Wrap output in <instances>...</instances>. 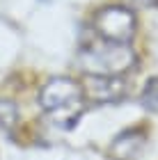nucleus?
<instances>
[{
  "mask_svg": "<svg viewBox=\"0 0 158 160\" xmlns=\"http://www.w3.org/2000/svg\"><path fill=\"white\" fill-rule=\"evenodd\" d=\"M83 85L71 78H51L39 92V105L53 123L60 128H71L85 110Z\"/></svg>",
  "mask_w": 158,
  "mask_h": 160,
  "instance_id": "1",
  "label": "nucleus"
},
{
  "mask_svg": "<svg viewBox=\"0 0 158 160\" xmlns=\"http://www.w3.org/2000/svg\"><path fill=\"white\" fill-rule=\"evenodd\" d=\"M138 62L135 50L128 43H115V41H96L78 55V67L87 76H121L131 71Z\"/></svg>",
  "mask_w": 158,
  "mask_h": 160,
  "instance_id": "2",
  "label": "nucleus"
},
{
  "mask_svg": "<svg viewBox=\"0 0 158 160\" xmlns=\"http://www.w3.org/2000/svg\"><path fill=\"white\" fill-rule=\"evenodd\" d=\"M94 28H96L99 37L105 39V41L128 43L135 37L138 18H135V14L126 5H108V7L96 12Z\"/></svg>",
  "mask_w": 158,
  "mask_h": 160,
  "instance_id": "3",
  "label": "nucleus"
},
{
  "mask_svg": "<svg viewBox=\"0 0 158 160\" xmlns=\"http://www.w3.org/2000/svg\"><path fill=\"white\" fill-rule=\"evenodd\" d=\"M83 92L85 98H92L96 103H115L126 94V82L121 76H87Z\"/></svg>",
  "mask_w": 158,
  "mask_h": 160,
  "instance_id": "4",
  "label": "nucleus"
},
{
  "mask_svg": "<svg viewBox=\"0 0 158 160\" xmlns=\"http://www.w3.org/2000/svg\"><path fill=\"white\" fill-rule=\"evenodd\" d=\"M142 144H145V133L140 128H131L119 133V137H115V142L110 144V156L115 160H133L140 153Z\"/></svg>",
  "mask_w": 158,
  "mask_h": 160,
  "instance_id": "5",
  "label": "nucleus"
},
{
  "mask_svg": "<svg viewBox=\"0 0 158 160\" xmlns=\"http://www.w3.org/2000/svg\"><path fill=\"white\" fill-rule=\"evenodd\" d=\"M21 123V112H18V105L9 98H0V130L5 133H14Z\"/></svg>",
  "mask_w": 158,
  "mask_h": 160,
  "instance_id": "6",
  "label": "nucleus"
},
{
  "mask_svg": "<svg viewBox=\"0 0 158 160\" xmlns=\"http://www.w3.org/2000/svg\"><path fill=\"white\" fill-rule=\"evenodd\" d=\"M142 105L147 110H158V78H149L142 89Z\"/></svg>",
  "mask_w": 158,
  "mask_h": 160,
  "instance_id": "7",
  "label": "nucleus"
},
{
  "mask_svg": "<svg viewBox=\"0 0 158 160\" xmlns=\"http://www.w3.org/2000/svg\"><path fill=\"white\" fill-rule=\"evenodd\" d=\"M156 2H158V0H156Z\"/></svg>",
  "mask_w": 158,
  "mask_h": 160,
  "instance_id": "8",
  "label": "nucleus"
}]
</instances>
